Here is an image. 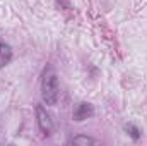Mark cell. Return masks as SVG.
Wrapping results in <instances>:
<instances>
[{"label":"cell","instance_id":"1","mask_svg":"<svg viewBox=\"0 0 147 146\" xmlns=\"http://www.w3.org/2000/svg\"><path fill=\"white\" fill-rule=\"evenodd\" d=\"M41 96L43 102L50 107H55L58 103L60 98V86H58V77L57 72L51 65H48L43 72V79H41Z\"/></svg>","mask_w":147,"mask_h":146},{"label":"cell","instance_id":"2","mask_svg":"<svg viewBox=\"0 0 147 146\" xmlns=\"http://www.w3.org/2000/svg\"><path fill=\"white\" fill-rule=\"evenodd\" d=\"M36 120H38V127L43 132V136H51V132H53V119H51L50 112L43 105H36Z\"/></svg>","mask_w":147,"mask_h":146},{"label":"cell","instance_id":"3","mask_svg":"<svg viewBox=\"0 0 147 146\" xmlns=\"http://www.w3.org/2000/svg\"><path fill=\"white\" fill-rule=\"evenodd\" d=\"M92 115H94V107L91 103H87V102H80L74 108V120H77V122H82L86 119H91Z\"/></svg>","mask_w":147,"mask_h":146},{"label":"cell","instance_id":"4","mask_svg":"<svg viewBox=\"0 0 147 146\" xmlns=\"http://www.w3.org/2000/svg\"><path fill=\"white\" fill-rule=\"evenodd\" d=\"M12 60V46L7 43H0V67H5Z\"/></svg>","mask_w":147,"mask_h":146},{"label":"cell","instance_id":"5","mask_svg":"<svg viewBox=\"0 0 147 146\" xmlns=\"http://www.w3.org/2000/svg\"><path fill=\"white\" fill-rule=\"evenodd\" d=\"M125 131H127V134H130L132 139H135V141L140 138V129H139L137 126H134V124H125Z\"/></svg>","mask_w":147,"mask_h":146},{"label":"cell","instance_id":"6","mask_svg":"<svg viewBox=\"0 0 147 146\" xmlns=\"http://www.w3.org/2000/svg\"><path fill=\"white\" fill-rule=\"evenodd\" d=\"M74 145H96V139L89 138V136H75L72 138Z\"/></svg>","mask_w":147,"mask_h":146}]
</instances>
